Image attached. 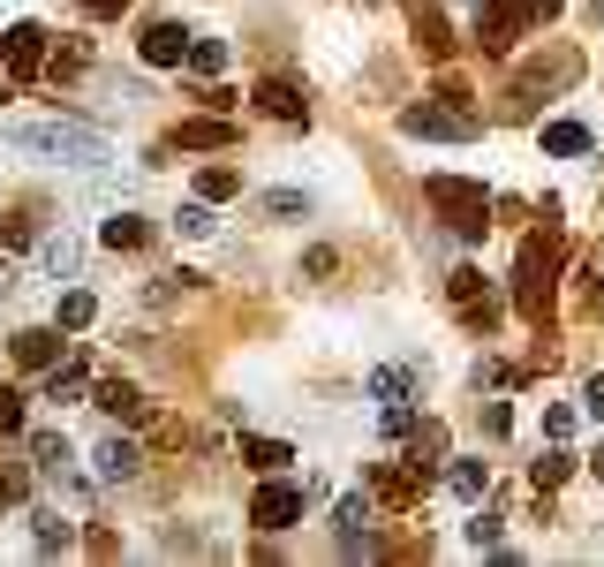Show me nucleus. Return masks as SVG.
Masks as SVG:
<instances>
[{
	"label": "nucleus",
	"instance_id": "nucleus-13",
	"mask_svg": "<svg viewBox=\"0 0 604 567\" xmlns=\"http://www.w3.org/2000/svg\"><path fill=\"white\" fill-rule=\"evenodd\" d=\"M242 462H250V470H264V477H272V470H288L295 454H288L280 439H242Z\"/></svg>",
	"mask_w": 604,
	"mask_h": 567
},
{
	"label": "nucleus",
	"instance_id": "nucleus-10",
	"mask_svg": "<svg viewBox=\"0 0 604 567\" xmlns=\"http://www.w3.org/2000/svg\"><path fill=\"white\" fill-rule=\"evenodd\" d=\"M544 152H552V159H582V152H590V130H582V122H544Z\"/></svg>",
	"mask_w": 604,
	"mask_h": 567
},
{
	"label": "nucleus",
	"instance_id": "nucleus-11",
	"mask_svg": "<svg viewBox=\"0 0 604 567\" xmlns=\"http://www.w3.org/2000/svg\"><path fill=\"white\" fill-rule=\"evenodd\" d=\"M98 477H106V484L136 477V446H129V439H98Z\"/></svg>",
	"mask_w": 604,
	"mask_h": 567
},
{
	"label": "nucleus",
	"instance_id": "nucleus-26",
	"mask_svg": "<svg viewBox=\"0 0 604 567\" xmlns=\"http://www.w3.org/2000/svg\"><path fill=\"white\" fill-rule=\"evenodd\" d=\"M181 144H227L219 122H181Z\"/></svg>",
	"mask_w": 604,
	"mask_h": 567
},
{
	"label": "nucleus",
	"instance_id": "nucleus-23",
	"mask_svg": "<svg viewBox=\"0 0 604 567\" xmlns=\"http://www.w3.org/2000/svg\"><path fill=\"white\" fill-rule=\"evenodd\" d=\"M566 470H574V454H566V446H552V454H537V470H529V477H537V484H560Z\"/></svg>",
	"mask_w": 604,
	"mask_h": 567
},
{
	"label": "nucleus",
	"instance_id": "nucleus-18",
	"mask_svg": "<svg viewBox=\"0 0 604 567\" xmlns=\"http://www.w3.org/2000/svg\"><path fill=\"white\" fill-rule=\"evenodd\" d=\"M212 227H219V219H212V205H205V197L174 213V235H212Z\"/></svg>",
	"mask_w": 604,
	"mask_h": 567
},
{
	"label": "nucleus",
	"instance_id": "nucleus-4",
	"mask_svg": "<svg viewBox=\"0 0 604 567\" xmlns=\"http://www.w3.org/2000/svg\"><path fill=\"white\" fill-rule=\"evenodd\" d=\"M295 515H302V484L264 477V484H258V499H250V523H258V529H288Z\"/></svg>",
	"mask_w": 604,
	"mask_h": 567
},
{
	"label": "nucleus",
	"instance_id": "nucleus-21",
	"mask_svg": "<svg viewBox=\"0 0 604 567\" xmlns=\"http://www.w3.org/2000/svg\"><path fill=\"white\" fill-rule=\"evenodd\" d=\"M91 318H98V303H91L84 288H69V296H61V326L76 333V326H91Z\"/></svg>",
	"mask_w": 604,
	"mask_h": 567
},
{
	"label": "nucleus",
	"instance_id": "nucleus-20",
	"mask_svg": "<svg viewBox=\"0 0 604 567\" xmlns=\"http://www.w3.org/2000/svg\"><path fill=\"white\" fill-rule=\"evenodd\" d=\"M31 523H39V545H45V553H69V545H76V529L61 523V515H31Z\"/></svg>",
	"mask_w": 604,
	"mask_h": 567
},
{
	"label": "nucleus",
	"instance_id": "nucleus-29",
	"mask_svg": "<svg viewBox=\"0 0 604 567\" xmlns=\"http://www.w3.org/2000/svg\"><path fill=\"white\" fill-rule=\"evenodd\" d=\"M91 16H122V8H129V0H84Z\"/></svg>",
	"mask_w": 604,
	"mask_h": 567
},
{
	"label": "nucleus",
	"instance_id": "nucleus-2",
	"mask_svg": "<svg viewBox=\"0 0 604 567\" xmlns=\"http://www.w3.org/2000/svg\"><path fill=\"white\" fill-rule=\"evenodd\" d=\"M424 197H431L438 213L454 219L461 235H483V182H454V175H431L424 182Z\"/></svg>",
	"mask_w": 604,
	"mask_h": 567
},
{
	"label": "nucleus",
	"instance_id": "nucleus-14",
	"mask_svg": "<svg viewBox=\"0 0 604 567\" xmlns=\"http://www.w3.org/2000/svg\"><path fill=\"white\" fill-rule=\"evenodd\" d=\"M84 386H91L84 363H53V371H45V401H76Z\"/></svg>",
	"mask_w": 604,
	"mask_h": 567
},
{
	"label": "nucleus",
	"instance_id": "nucleus-25",
	"mask_svg": "<svg viewBox=\"0 0 604 567\" xmlns=\"http://www.w3.org/2000/svg\"><path fill=\"white\" fill-rule=\"evenodd\" d=\"M469 545H476V553H499V523H491V515H476V523H469Z\"/></svg>",
	"mask_w": 604,
	"mask_h": 567
},
{
	"label": "nucleus",
	"instance_id": "nucleus-22",
	"mask_svg": "<svg viewBox=\"0 0 604 567\" xmlns=\"http://www.w3.org/2000/svg\"><path fill=\"white\" fill-rule=\"evenodd\" d=\"M454 499H483V462H454Z\"/></svg>",
	"mask_w": 604,
	"mask_h": 567
},
{
	"label": "nucleus",
	"instance_id": "nucleus-5",
	"mask_svg": "<svg viewBox=\"0 0 604 567\" xmlns=\"http://www.w3.org/2000/svg\"><path fill=\"white\" fill-rule=\"evenodd\" d=\"M189 39H197V31H181V23H152V31H144V61H152V69H181V61H189Z\"/></svg>",
	"mask_w": 604,
	"mask_h": 567
},
{
	"label": "nucleus",
	"instance_id": "nucleus-9",
	"mask_svg": "<svg viewBox=\"0 0 604 567\" xmlns=\"http://www.w3.org/2000/svg\"><path fill=\"white\" fill-rule=\"evenodd\" d=\"M53 355H61V333H45V326L15 333V363H31V371H53Z\"/></svg>",
	"mask_w": 604,
	"mask_h": 567
},
{
	"label": "nucleus",
	"instance_id": "nucleus-16",
	"mask_svg": "<svg viewBox=\"0 0 604 567\" xmlns=\"http://www.w3.org/2000/svg\"><path fill=\"white\" fill-rule=\"evenodd\" d=\"M189 69H197V76H219V69H227V45L219 39H189Z\"/></svg>",
	"mask_w": 604,
	"mask_h": 567
},
{
	"label": "nucleus",
	"instance_id": "nucleus-28",
	"mask_svg": "<svg viewBox=\"0 0 604 567\" xmlns=\"http://www.w3.org/2000/svg\"><path fill=\"white\" fill-rule=\"evenodd\" d=\"M582 409H590V416H604V371L590 379V386H582Z\"/></svg>",
	"mask_w": 604,
	"mask_h": 567
},
{
	"label": "nucleus",
	"instance_id": "nucleus-19",
	"mask_svg": "<svg viewBox=\"0 0 604 567\" xmlns=\"http://www.w3.org/2000/svg\"><path fill=\"white\" fill-rule=\"evenodd\" d=\"M264 213H272V219H310V197H302V189H264Z\"/></svg>",
	"mask_w": 604,
	"mask_h": 567
},
{
	"label": "nucleus",
	"instance_id": "nucleus-31",
	"mask_svg": "<svg viewBox=\"0 0 604 567\" xmlns=\"http://www.w3.org/2000/svg\"><path fill=\"white\" fill-rule=\"evenodd\" d=\"M537 8H560V0H537Z\"/></svg>",
	"mask_w": 604,
	"mask_h": 567
},
{
	"label": "nucleus",
	"instance_id": "nucleus-30",
	"mask_svg": "<svg viewBox=\"0 0 604 567\" xmlns=\"http://www.w3.org/2000/svg\"><path fill=\"white\" fill-rule=\"evenodd\" d=\"M597 477H604V446H597Z\"/></svg>",
	"mask_w": 604,
	"mask_h": 567
},
{
	"label": "nucleus",
	"instance_id": "nucleus-3",
	"mask_svg": "<svg viewBox=\"0 0 604 567\" xmlns=\"http://www.w3.org/2000/svg\"><path fill=\"white\" fill-rule=\"evenodd\" d=\"M400 130H408V136H438V144H469L476 114H461V106H408Z\"/></svg>",
	"mask_w": 604,
	"mask_h": 567
},
{
	"label": "nucleus",
	"instance_id": "nucleus-7",
	"mask_svg": "<svg viewBox=\"0 0 604 567\" xmlns=\"http://www.w3.org/2000/svg\"><path fill=\"white\" fill-rule=\"evenodd\" d=\"M91 401H98L106 416H122V424H144V393H136L129 379H98V386H91Z\"/></svg>",
	"mask_w": 604,
	"mask_h": 567
},
{
	"label": "nucleus",
	"instance_id": "nucleus-17",
	"mask_svg": "<svg viewBox=\"0 0 604 567\" xmlns=\"http://www.w3.org/2000/svg\"><path fill=\"white\" fill-rule=\"evenodd\" d=\"M408 386H416V371H400V363H386V371H371V393H378V401H400Z\"/></svg>",
	"mask_w": 604,
	"mask_h": 567
},
{
	"label": "nucleus",
	"instance_id": "nucleus-8",
	"mask_svg": "<svg viewBox=\"0 0 604 567\" xmlns=\"http://www.w3.org/2000/svg\"><path fill=\"white\" fill-rule=\"evenodd\" d=\"M258 106H264V114H280V122H310V99H302L295 84H280V76L258 84Z\"/></svg>",
	"mask_w": 604,
	"mask_h": 567
},
{
	"label": "nucleus",
	"instance_id": "nucleus-15",
	"mask_svg": "<svg viewBox=\"0 0 604 567\" xmlns=\"http://www.w3.org/2000/svg\"><path fill=\"white\" fill-rule=\"evenodd\" d=\"M98 243H106V250H136V243H144V219H136V213H114L106 227H98Z\"/></svg>",
	"mask_w": 604,
	"mask_h": 567
},
{
	"label": "nucleus",
	"instance_id": "nucleus-6",
	"mask_svg": "<svg viewBox=\"0 0 604 567\" xmlns=\"http://www.w3.org/2000/svg\"><path fill=\"white\" fill-rule=\"evenodd\" d=\"M39 61H45V31L39 23H15L8 31V76H39Z\"/></svg>",
	"mask_w": 604,
	"mask_h": 567
},
{
	"label": "nucleus",
	"instance_id": "nucleus-12",
	"mask_svg": "<svg viewBox=\"0 0 604 567\" xmlns=\"http://www.w3.org/2000/svg\"><path fill=\"white\" fill-rule=\"evenodd\" d=\"M39 265H45V272H61V280H69V272L84 265V250H76L69 235H45V243H39Z\"/></svg>",
	"mask_w": 604,
	"mask_h": 567
},
{
	"label": "nucleus",
	"instance_id": "nucleus-1",
	"mask_svg": "<svg viewBox=\"0 0 604 567\" xmlns=\"http://www.w3.org/2000/svg\"><path fill=\"white\" fill-rule=\"evenodd\" d=\"M8 144H15V152H39L53 167H106V159H114V144L98 130H84V122H15Z\"/></svg>",
	"mask_w": 604,
	"mask_h": 567
},
{
	"label": "nucleus",
	"instance_id": "nucleus-24",
	"mask_svg": "<svg viewBox=\"0 0 604 567\" xmlns=\"http://www.w3.org/2000/svg\"><path fill=\"white\" fill-rule=\"evenodd\" d=\"M235 189H242V182L227 175V167H212V175L197 182V197H205V205H212V197H235Z\"/></svg>",
	"mask_w": 604,
	"mask_h": 567
},
{
	"label": "nucleus",
	"instance_id": "nucleus-27",
	"mask_svg": "<svg viewBox=\"0 0 604 567\" xmlns=\"http://www.w3.org/2000/svg\"><path fill=\"white\" fill-rule=\"evenodd\" d=\"M0 432H23V401H15L8 386H0Z\"/></svg>",
	"mask_w": 604,
	"mask_h": 567
}]
</instances>
